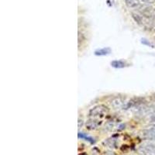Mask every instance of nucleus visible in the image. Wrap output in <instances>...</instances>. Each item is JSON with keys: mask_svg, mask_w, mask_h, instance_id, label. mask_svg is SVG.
Masks as SVG:
<instances>
[{"mask_svg": "<svg viewBox=\"0 0 155 155\" xmlns=\"http://www.w3.org/2000/svg\"><path fill=\"white\" fill-rule=\"evenodd\" d=\"M140 1L146 5H152L155 2V0H140Z\"/></svg>", "mask_w": 155, "mask_h": 155, "instance_id": "nucleus-14", "label": "nucleus"}, {"mask_svg": "<svg viewBox=\"0 0 155 155\" xmlns=\"http://www.w3.org/2000/svg\"><path fill=\"white\" fill-rule=\"evenodd\" d=\"M149 28H150V30H152V31H155V21L152 22V23H150Z\"/></svg>", "mask_w": 155, "mask_h": 155, "instance_id": "nucleus-16", "label": "nucleus"}, {"mask_svg": "<svg viewBox=\"0 0 155 155\" xmlns=\"http://www.w3.org/2000/svg\"><path fill=\"white\" fill-rule=\"evenodd\" d=\"M82 125H83V120H78V127H82Z\"/></svg>", "mask_w": 155, "mask_h": 155, "instance_id": "nucleus-17", "label": "nucleus"}, {"mask_svg": "<svg viewBox=\"0 0 155 155\" xmlns=\"http://www.w3.org/2000/svg\"><path fill=\"white\" fill-rule=\"evenodd\" d=\"M109 113V108L105 105H97L90 109L88 115L92 119H99L104 117Z\"/></svg>", "mask_w": 155, "mask_h": 155, "instance_id": "nucleus-1", "label": "nucleus"}, {"mask_svg": "<svg viewBox=\"0 0 155 155\" xmlns=\"http://www.w3.org/2000/svg\"><path fill=\"white\" fill-rule=\"evenodd\" d=\"M149 129H150V130H152L155 131V124H154V125H152V126H150V128H149Z\"/></svg>", "mask_w": 155, "mask_h": 155, "instance_id": "nucleus-19", "label": "nucleus"}, {"mask_svg": "<svg viewBox=\"0 0 155 155\" xmlns=\"http://www.w3.org/2000/svg\"><path fill=\"white\" fill-rule=\"evenodd\" d=\"M140 14L142 15L147 20L153 21L155 19V6L151 5H141L140 7L138 9Z\"/></svg>", "mask_w": 155, "mask_h": 155, "instance_id": "nucleus-2", "label": "nucleus"}, {"mask_svg": "<svg viewBox=\"0 0 155 155\" xmlns=\"http://www.w3.org/2000/svg\"><path fill=\"white\" fill-rule=\"evenodd\" d=\"M78 138H81V139H85V140L89 141L90 143H94L93 138L90 137H88V136L82 134V133H78Z\"/></svg>", "mask_w": 155, "mask_h": 155, "instance_id": "nucleus-11", "label": "nucleus"}, {"mask_svg": "<svg viewBox=\"0 0 155 155\" xmlns=\"http://www.w3.org/2000/svg\"><path fill=\"white\" fill-rule=\"evenodd\" d=\"M147 122L149 124L154 125L155 124V113H151L150 115L147 116Z\"/></svg>", "mask_w": 155, "mask_h": 155, "instance_id": "nucleus-12", "label": "nucleus"}, {"mask_svg": "<svg viewBox=\"0 0 155 155\" xmlns=\"http://www.w3.org/2000/svg\"><path fill=\"white\" fill-rule=\"evenodd\" d=\"M111 53V49L109 48H104L98 49L95 51V54L96 56H106Z\"/></svg>", "mask_w": 155, "mask_h": 155, "instance_id": "nucleus-10", "label": "nucleus"}, {"mask_svg": "<svg viewBox=\"0 0 155 155\" xmlns=\"http://www.w3.org/2000/svg\"><path fill=\"white\" fill-rule=\"evenodd\" d=\"M151 100H152V102H154L155 103V93H153V95H151Z\"/></svg>", "mask_w": 155, "mask_h": 155, "instance_id": "nucleus-18", "label": "nucleus"}, {"mask_svg": "<svg viewBox=\"0 0 155 155\" xmlns=\"http://www.w3.org/2000/svg\"><path fill=\"white\" fill-rule=\"evenodd\" d=\"M139 150L143 155H155V145H143L139 148Z\"/></svg>", "mask_w": 155, "mask_h": 155, "instance_id": "nucleus-4", "label": "nucleus"}, {"mask_svg": "<svg viewBox=\"0 0 155 155\" xmlns=\"http://www.w3.org/2000/svg\"><path fill=\"white\" fill-rule=\"evenodd\" d=\"M111 105L115 109H120L124 107V100L121 97H115L112 99Z\"/></svg>", "mask_w": 155, "mask_h": 155, "instance_id": "nucleus-5", "label": "nucleus"}, {"mask_svg": "<svg viewBox=\"0 0 155 155\" xmlns=\"http://www.w3.org/2000/svg\"><path fill=\"white\" fill-rule=\"evenodd\" d=\"M132 17L133 19L135 20V22L137 23L139 26H146L147 23L146 21V18L143 17L142 15H140V13H134V12H132Z\"/></svg>", "mask_w": 155, "mask_h": 155, "instance_id": "nucleus-6", "label": "nucleus"}, {"mask_svg": "<svg viewBox=\"0 0 155 155\" xmlns=\"http://www.w3.org/2000/svg\"><path fill=\"white\" fill-rule=\"evenodd\" d=\"M113 126H114V124H112V123H107L106 128L108 130H112L113 128Z\"/></svg>", "mask_w": 155, "mask_h": 155, "instance_id": "nucleus-15", "label": "nucleus"}, {"mask_svg": "<svg viewBox=\"0 0 155 155\" xmlns=\"http://www.w3.org/2000/svg\"><path fill=\"white\" fill-rule=\"evenodd\" d=\"M101 124H102L101 120H99L98 119L91 118L85 123V127L88 130H96Z\"/></svg>", "mask_w": 155, "mask_h": 155, "instance_id": "nucleus-3", "label": "nucleus"}, {"mask_svg": "<svg viewBox=\"0 0 155 155\" xmlns=\"http://www.w3.org/2000/svg\"><path fill=\"white\" fill-rule=\"evenodd\" d=\"M111 66L115 68H124L128 66V64L124 61L115 60L111 62Z\"/></svg>", "mask_w": 155, "mask_h": 155, "instance_id": "nucleus-9", "label": "nucleus"}, {"mask_svg": "<svg viewBox=\"0 0 155 155\" xmlns=\"http://www.w3.org/2000/svg\"><path fill=\"white\" fill-rule=\"evenodd\" d=\"M125 4L130 9H139L141 6L140 0H124Z\"/></svg>", "mask_w": 155, "mask_h": 155, "instance_id": "nucleus-7", "label": "nucleus"}, {"mask_svg": "<svg viewBox=\"0 0 155 155\" xmlns=\"http://www.w3.org/2000/svg\"><path fill=\"white\" fill-rule=\"evenodd\" d=\"M142 136L144 139L148 140H155V131L152 130L150 129H147L143 130Z\"/></svg>", "mask_w": 155, "mask_h": 155, "instance_id": "nucleus-8", "label": "nucleus"}, {"mask_svg": "<svg viewBox=\"0 0 155 155\" xmlns=\"http://www.w3.org/2000/svg\"><path fill=\"white\" fill-rule=\"evenodd\" d=\"M141 43L143 44H144V45H147V46L150 47V48H154V46H153V44H152V43H150V41H147V40H146V39L144 38H143L141 40Z\"/></svg>", "mask_w": 155, "mask_h": 155, "instance_id": "nucleus-13", "label": "nucleus"}]
</instances>
